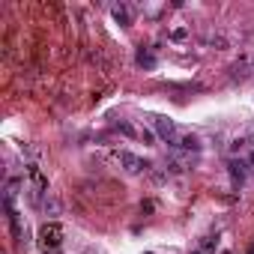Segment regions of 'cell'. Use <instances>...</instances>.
<instances>
[{"instance_id": "13", "label": "cell", "mask_w": 254, "mask_h": 254, "mask_svg": "<svg viewBox=\"0 0 254 254\" xmlns=\"http://www.w3.org/2000/svg\"><path fill=\"white\" fill-rule=\"evenodd\" d=\"M242 147H245V141H242V138H239V141H233V144H230V153H239V150H242Z\"/></svg>"}, {"instance_id": "18", "label": "cell", "mask_w": 254, "mask_h": 254, "mask_svg": "<svg viewBox=\"0 0 254 254\" xmlns=\"http://www.w3.org/2000/svg\"><path fill=\"white\" fill-rule=\"evenodd\" d=\"M147 254H153V251H147Z\"/></svg>"}, {"instance_id": "3", "label": "cell", "mask_w": 254, "mask_h": 254, "mask_svg": "<svg viewBox=\"0 0 254 254\" xmlns=\"http://www.w3.org/2000/svg\"><path fill=\"white\" fill-rule=\"evenodd\" d=\"M153 126H156V135H159L165 144L177 147V141H180V138H177V126H174L171 120H165V117H156V120H153Z\"/></svg>"}, {"instance_id": "16", "label": "cell", "mask_w": 254, "mask_h": 254, "mask_svg": "<svg viewBox=\"0 0 254 254\" xmlns=\"http://www.w3.org/2000/svg\"><path fill=\"white\" fill-rule=\"evenodd\" d=\"M191 254H203V251H191Z\"/></svg>"}, {"instance_id": "2", "label": "cell", "mask_w": 254, "mask_h": 254, "mask_svg": "<svg viewBox=\"0 0 254 254\" xmlns=\"http://www.w3.org/2000/svg\"><path fill=\"white\" fill-rule=\"evenodd\" d=\"M117 162L129 171V174H141V171H150V168H153L147 159H141V156H135V153H129V150H120V153H117Z\"/></svg>"}, {"instance_id": "12", "label": "cell", "mask_w": 254, "mask_h": 254, "mask_svg": "<svg viewBox=\"0 0 254 254\" xmlns=\"http://www.w3.org/2000/svg\"><path fill=\"white\" fill-rule=\"evenodd\" d=\"M138 138H141L147 147H156V132H153V129H138Z\"/></svg>"}, {"instance_id": "4", "label": "cell", "mask_w": 254, "mask_h": 254, "mask_svg": "<svg viewBox=\"0 0 254 254\" xmlns=\"http://www.w3.org/2000/svg\"><path fill=\"white\" fill-rule=\"evenodd\" d=\"M111 15H114V21H117L120 27H132V9L126 6V3H117V6H111Z\"/></svg>"}, {"instance_id": "5", "label": "cell", "mask_w": 254, "mask_h": 254, "mask_svg": "<svg viewBox=\"0 0 254 254\" xmlns=\"http://www.w3.org/2000/svg\"><path fill=\"white\" fill-rule=\"evenodd\" d=\"M248 168H251V165L242 162V159H230V162H227V174H230L236 183H242V180L248 177Z\"/></svg>"}, {"instance_id": "11", "label": "cell", "mask_w": 254, "mask_h": 254, "mask_svg": "<svg viewBox=\"0 0 254 254\" xmlns=\"http://www.w3.org/2000/svg\"><path fill=\"white\" fill-rule=\"evenodd\" d=\"M215 248H218V236H206V239L200 242V251H203V254H215Z\"/></svg>"}, {"instance_id": "9", "label": "cell", "mask_w": 254, "mask_h": 254, "mask_svg": "<svg viewBox=\"0 0 254 254\" xmlns=\"http://www.w3.org/2000/svg\"><path fill=\"white\" fill-rule=\"evenodd\" d=\"M114 129H117L120 135H126V138H138V129H135L132 123H126V120H120V123L114 126Z\"/></svg>"}, {"instance_id": "15", "label": "cell", "mask_w": 254, "mask_h": 254, "mask_svg": "<svg viewBox=\"0 0 254 254\" xmlns=\"http://www.w3.org/2000/svg\"><path fill=\"white\" fill-rule=\"evenodd\" d=\"M248 254H254V242H251V245H248Z\"/></svg>"}, {"instance_id": "14", "label": "cell", "mask_w": 254, "mask_h": 254, "mask_svg": "<svg viewBox=\"0 0 254 254\" xmlns=\"http://www.w3.org/2000/svg\"><path fill=\"white\" fill-rule=\"evenodd\" d=\"M248 165H251V168H254V153H251V156H248Z\"/></svg>"}, {"instance_id": "6", "label": "cell", "mask_w": 254, "mask_h": 254, "mask_svg": "<svg viewBox=\"0 0 254 254\" xmlns=\"http://www.w3.org/2000/svg\"><path fill=\"white\" fill-rule=\"evenodd\" d=\"M135 63H138L141 69H147V72H150V69H156V63H159V60H156V54H153L150 48H144V45H141V48H138V54H135Z\"/></svg>"}, {"instance_id": "1", "label": "cell", "mask_w": 254, "mask_h": 254, "mask_svg": "<svg viewBox=\"0 0 254 254\" xmlns=\"http://www.w3.org/2000/svg\"><path fill=\"white\" fill-rule=\"evenodd\" d=\"M63 248V227L60 221H45L39 227V251L42 254H57Z\"/></svg>"}, {"instance_id": "7", "label": "cell", "mask_w": 254, "mask_h": 254, "mask_svg": "<svg viewBox=\"0 0 254 254\" xmlns=\"http://www.w3.org/2000/svg\"><path fill=\"white\" fill-rule=\"evenodd\" d=\"M177 147H180V150H186V153H200V147H203V144H200V138H197V135H183V138L177 141Z\"/></svg>"}, {"instance_id": "8", "label": "cell", "mask_w": 254, "mask_h": 254, "mask_svg": "<svg viewBox=\"0 0 254 254\" xmlns=\"http://www.w3.org/2000/svg\"><path fill=\"white\" fill-rule=\"evenodd\" d=\"M42 209H45V215H51V218H57V215H60V200H57L54 194H48V197L42 200Z\"/></svg>"}, {"instance_id": "17", "label": "cell", "mask_w": 254, "mask_h": 254, "mask_svg": "<svg viewBox=\"0 0 254 254\" xmlns=\"http://www.w3.org/2000/svg\"><path fill=\"white\" fill-rule=\"evenodd\" d=\"M221 254H230V251H221Z\"/></svg>"}, {"instance_id": "10", "label": "cell", "mask_w": 254, "mask_h": 254, "mask_svg": "<svg viewBox=\"0 0 254 254\" xmlns=\"http://www.w3.org/2000/svg\"><path fill=\"white\" fill-rule=\"evenodd\" d=\"M168 39H171V42H186V39H189V27H174V30L168 33Z\"/></svg>"}]
</instances>
